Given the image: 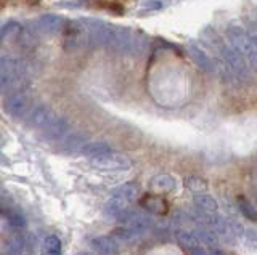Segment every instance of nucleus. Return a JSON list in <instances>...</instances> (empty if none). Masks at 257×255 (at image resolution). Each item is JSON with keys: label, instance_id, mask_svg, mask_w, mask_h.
<instances>
[{"label": "nucleus", "instance_id": "obj_32", "mask_svg": "<svg viewBox=\"0 0 257 255\" xmlns=\"http://www.w3.org/2000/svg\"><path fill=\"white\" fill-rule=\"evenodd\" d=\"M77 255H92V253H88V252H80V253H77Z\"/></svg>", "mask_w": 257, "mask_h": 255}, {"label": "nucleus", "instance_id": "obj_3", "mask_svg": "<svg viewBox=\"0 0 257 255\" xmlns=\"http://www.w3.org/2000/svg\"><path fill=\"white\" fill-rule=\"evenodd\" d=\"M26 81V66L24 61L15 57H2L0 63V82H2L4 93H15L24 90Z\"/></svg>", "mask_w": 257, "mask_h": 255}, {"label": "nucleus", "instance_id": "obj_17", "mask_svg": "<svg viewBox=\"0 0 257 255\" xmlns=\"http://www.w3.org/2000/svg\"><path fill=\"white\" fill-rule=\"evenodd\" d=\"M87 145L85 141V137L82 133H69L66 138L63 140V151H66V153H82V148Z\"/></svg>", "mask_w": 257, "mask_h": 255}, {"label": "nucleus", "instance_id": "obj_6", "mask_svg": "<svg viewBox=\"0 0 257 255\" xmlns=\"http://www.w3.org/2000/svg\"><path fill=\"white\" fill-rule=\"evenodd\" d=\"M90 164L96 170H101V172H125V170H131V167H132L131 159H127L122 154H114V153L103 156V157L90 159Z\"/></svg>", "mask_w": 257, "mask_h": 255}, {"label": "nucleus", "instance_id": "obj_25", "mask_svg": "<svg viewBox=\"0 0 257 255\" xmlns=\"http://www.w3.org/2000/svg\"><path fill=\"white\" fill-rule=\"evenodd\" d=\"M183 183H185V188L190 189L191 193H204L207 189L206 180L199 178V177H188V178H185Z\"/></svg>", "mask_w": 257, "mask_h": 255}, {"label": "nucleus", "instance_id": "obj_18", "mask_svg": "<svg viewBox=\"0 0 257 255\" xmlns=\"http://www.w3.org/2000/svg\"><path fill=\"white\" fill-rule=\"evenodd\" d=\"M177 241H179V244L183 245L185 249H188V250L201 247L199 237L196 236L195 231H190V229H179L177 231Z\"/></svg>", "mask_w": 257, "mask_h": 255}, {"label": "nucleus", "instance_id": "obj_12", "mask_svg": "<svg viewBox=\"0 0 257 255\" xmlns=\"http://www.w3.org/2000/svg\"><path fill=\"white\" fill-rule=\"evenodd\" d=\"M90 245L98 255H116L120 247V242L112 234H103L93 237L90 241Z\"/></svg>", "mask_w": 257, "mask_h": 255}, {"label": "nucleus", "instance_id": "obj_5", "mask_svg": "<svg viewBox=\"0 0 257 255\" xmlns=\"http://www.w3.org/2000/svg\"><path fill=\"white\" fill-rule=\"evenodd\" d=\"M4 109L8 116L12 117H23L28 116L31 111V97L26 90L15 92L7 95L4 101Z\"/></svg>", "mask_w": 257, "mask_h": 255}, {"label": "nucleus", "instance_id": "obj_30", "mask_svg": "<svg viewBox=\"0 0 257 255\" xmlns=\"http://www.w3.org/2000/svg\"><path fill=\"white\" fill-rule=\"evenodd\" d=\"M209 255H225V253H223L222 250H212V252L209 253Z\"/></svg>", "mask_w": 257, "mask_h": 255}, {"label": "nucleus", "instance_id": "obj_7", "mask_svg": "<svg viewBox=\"0 0 257 255\" xmlns=\"http://www.w3.org/2000/svg\"><path fill=\"white\" fill-rule=\"evenodd\" d=\"M117 221L120 223V226H125L128 229H132L137 234L148 231L153 225V220H151L150 215L143 213L140 210H134V209H127L117 218Z\"/></svg>", "mask_w": 257, "mask_h": 255}, {"label": "nucleus", "instance_id": "obj_28", "mask_svg": "<svg viewBox=\"0 0 257 255\" xmlns=\"http://www.w3.org/2000/svg\"><path fill=\"white\" fill-rule=\"evenodd\" d=\"M108 10L111 13H116V15H124V9L119 4H111V5H108Z\"/></svg>", "mask_w": 257, "mask_h": 255}, {"label": "nucleus", "instance_id": "obj_24", "mask_svg": "<svg viewBox=\"0 0 257 255\" xmlns=\"http://www.w3.org/2000/svg\"><path fill=\"white\" fill-rule=\"evenodd\" d=\"M238 209L239 212L243 213V217L247 218V220H251V221H257V210H255V207L247 201L246 197H238Z\"/></svg>", "mask_w": 257, "mask_h": 255}, {"label": "nucleus", "instance_id": "obj_31", "mask_svg": "<svg viewBox=\"0 0 257 255\" xmlns=\"http://www.w3.org/2000/svg\"><path fill=\"white\" fill-rule=\"evenodd\" d=\"M40 2V0H28V4L29 5H36V4H39Z\"/></svg>", "mask_w": 257, "mask_h": 255}, {"label": "nucleus", "instance_id": "obj_4", "mask_svg": "<svg viewBox=\"0 0 257 255\" xmlns=\"http://www.w3.org/2000/svg\"><path fill=\"white\" fill-rule=\"evenodd\" d=\"M66 23L69 21L66 18L60 17V15L47 13L36 18L29 25V28L34 31L37 36H58L60 33H64V29L68 26Z\"/></svg>", "mask_w": 257, "mask_h": 255}, {"label": "nucleus", "instance_id": "obj_21", "mask_svg": "<svg viewBox=\"0 0 257 255\" xmlns=\"http://www.w3.org/2000/svg\"><path fill=\"white\" fill-rule=\"evenodd\" d=\"M127 209H128V204H125L124 201H120V199H117V197H111L106 202V205H104V212H106V215H109V217L116 218V220Z\"/></svg>", "mask_w": 257, "mask_h": 255}, {"label": "nucleus", "instance_id": "obj_27", "mask_svg": "<svg viewBox=\"0 0 257 255\" xmlns=\"http://www.w3.org/2000/svg\"><path fill=\"white\" fill-rule=\"evenodd\" d=\"M244 239L251 249H257V234L254 229H247V233H244Z\"/></svg>", "mask_w": 257, "mask_h": 255}, {"label": "nucleus", "instance_id": "obj_15", "mask_svg": "<svg viewBox=\"0 0 257 255\" xmlns=\"http://www.w3.org/2000/svg\"><path fill=\"white\" fill-rule=\"evenodd\" d=\"M112 153V148L108 145L106 141H90L82 148V154L90 157V159H96V157H103Z\"/></svg>", "mask_w": 257, "mask_h": 255}, {"label": "nucleus", "instance_id": "obj_20", "mask_svg": "<svg viewBox=\"0 0 257 255\" xmlns=\"http://www.w3.org/2000/svg\"><path fill=\"white\" fill-rule=\"evenodd\" d=\"M2 213H4L5 220L8 221V225H10L12 228H23L24 225H26V218H24V215L12 205L4 207Z\"/></svg>", "mask_w": 257, "mask_h": 255}, {"label": "nucleus", "instance_id": "obj_23", "mask_svg": "<svg viewBox=\"0 0 257 255\" xmlns=\"http://www.w3.org/2000/svg\"><path fill=\"white\" fill-rule=\"evenodd\" d=\"M23 33V28L18 21H8L2 26V33H0V37H2V42H5L7 39L12 37H18Z\"/></svg>", "mask_w": 257, "mask_h": 255}, {"label": "nucleus", "instance_id": "obj_16", "mask_svg": "<svg viewBox=\"0 0 257 255\" xmlns=\"http://www.w3.org/2000/svg\"><path fill=\"white\" fill-rule=\"evenodd\" d=\"M193 204L198 209V212L201 213H217L219 210V204L214 197H211L209 194H196L193 196Z\"/></svg>", "mask_w": 257, "mask_h": 255}, {"label": "nucleus", "instance_id": "obj_26", "mask_svg": "<svg viewBox=\"0 0 257 255\" xmlns=\"http://www.w3.org/2000/svg\"><path fill=\"white\" fill-rule=\"evenodd\" d=\"M112 236H114L119 242H131L139 234H137L135 231L125 228V226H119V228H116L114 231H112Z\"/></svg>", "mask_w": 257, "mask_h": 255}, {"label": "nucleus", "instance_id": "obj_29", "mask_svg": "<svg viewBox=\"0 0 257 255\" xmlns=\"http://www.w3.org/2000/svg\"><path fill=\"white\" fill-rule=\"evenodd\" d=\"M191 252V255H209L203 247H198V249H193V250H190Z\"/></svg>", "mask_w": 257, "mask_h": 255}, {"label": "nucleus", "instance_id": "obj_9", "mask_svg": "<svg viewBox=\"0 0 257 255\" xmlns=\"http://www.w3.org/2000/svg\"><path fill=\"white\" fill-rule=\"evenodd\" d=\"M187 53H188V57L191 58V61L195 63V65L201 71H204V73H214V71H215V61L209 57V55L203 49H199L198 45L188 44L187 45Z\"/></svg>", "mask_w": 257, "mask_h": 255}, {"label": "nucleus", "instance_id": "obj_19", "mask_svg": "<svg viewBox=\"0 0 257 255\" xmlns=\"http://www.w3.org/2000/svg\"><path fill=\"white\" fill-rule=\"evenodd\" d=\"M196 236L199 237L201 244H204L207 247H211V249H214V247L219 244V236H217L214 231L211 228H207L206 225H199L196 229H195Z\"/></svg>", "mask_w": 257, "mask_h": 255}, {"label": "nucleus", "instance_id": "obj_33", "mask_svg": "<svg viewBox=\"0 0 257 255\" xmlns=\"http://www.w3.org/2000/svg\"><path fill=\"white\" fill-rule=\"evenodd\" d=\"M255 26H257V25H255Z\"/></svg>", "mask_w": 257, "mask_h": 255}, {"label": "nucleus", "instance_id": "obj_2", "mask_svg": "<svg viewBox=\"0 0 257 255\" xmlns=\"http://www.w3.org/2000/svg\"><path fill=\"white\" fill-rule=\"evenodd\" d=\"M228 44L239 52L249 63L252 71L257 73V33L254 29H244L238 25H230L227 28Z\"/></svg>", "mask_w": 257, "mask_h": 255}, {"label": "nucleus", "instance_id": "obj_8", "mask_svg": "<svg viewBox=\"0 0 257 255\" xmlns=\"http://www.w3.org/2000/svg\"><path fill=\"white\" fill-rule=\"evenodd\" d=\"M42 132L45 135V138L48 140H53V141L64 140L69 135V122L64 117L55 114V117L48 122V125Z\"/></svg>", "mask_w": 257, "mask_h": 255}, {"label": "nucleus", "instance_id": "obj_13", "mask_svg": "<svg viewBox=\"0 0 257 255\" xmlns=\"http://www.w3.org/2000/svg\"><path fill=\"white\" fill-rule=\"evenodd\" d=\"M140 186L137 185L134 181H128V183H124V185L117 186L114 191H112V196L111 197H117L120 201H124L125 204H132L135 202L137 199H140Z\"/></svg>", "mask_w": 257, "mask_h": 255}, {"label": "nucleus", "instance_id": "obj_1", "mask_svg": "<svg viewBox=\"0 0 257 255\" xmlns=\"http://www.w3.org/2000/svg\"><path fill=\"white\" fill-rule=\"evenodd\" d=\"M79 21L84 28L85 45L103 47L122 55L143 53L148 45L147 36L131 28L116 26L98 18H80Z\"/></svg>", "mask_w": 257, "mask_h": 255}, {"label": "nucleus", "instance_id": "obj_11", "mask_svg": "<svg viewBox=\"0 0 257 255\" xmlns=\"http://www.w3.org/2000/svg\"><path fill=\"white\" fill-rule=\"evenodd\" d=\"M140 207H143L145 210L153 213V215H166L169 212V202L163 196L159 194H143L140 197Z\"/></svg>", "mask_w": 257, "mask_h": 255}, {"label": "nucleus", "instance_id": "obj_22", "mask_svg": "<svg viewBox=\"0 0 257 255\" xmlns=\"http://www.w3.org/2000/svg\"><path fill=\"white\" fill-rule=\"evenodd\" d=\"M40 255H61V241L58 236L50 234L45 237Z\"/></svg>", "mask_w": 257, "mask_h": 255}, {"label": "nucleus", "instance_id": "obj_10", "mask_svg": "<svg viewBox=\"0 0 257 255\" xmlns=\"http://www.w3.org/2000/svg\"><path fill=\"white\" fill-rule=\"evenodd\" d=\"M53 117H55V113L50 108L45 106V105H37V106H34L29 111L28 124L31 127H34V129H42L44 130Z\"/></svg>", "mask_w": 257, "mask_h": 255}, {"label": "nucleus", "instance_id": "obj_14", "mask_svg": "<svg viewBox=\"0 0 257 255\" xmlns=\"http://www.w3.org/2000/svg\"><path fill=\"white\" fill-rule=\"evenodd\" d=\"M175 178L172 175H167V173H161L153 177L150 181V189H153V193H158V194H167V193H172L175 189Z\"/></svg>", "mask_w": 257, "mask_h": 255}]
</instances>
